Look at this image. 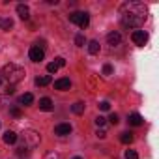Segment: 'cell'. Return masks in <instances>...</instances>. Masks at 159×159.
<instances>
[{
  "label": "cell",
  "instance_id": "20",
  "mask_svg": "<svg viewBox=\"0 0 159 159\" xmlns=\"http://www.w3.org/2000/svg\"><path fill=\"white\" fill-rule=\"evenodd\" d=\"M10 114H11L13 118H21L23 111H21V107H10Z\"/></svg>",
  "mask_w": 159,
  "mask_h": 159
},
{
  "label": "cell",
  "instance_id": "13",
  "mask_svg": "<svg viewBox=\"0 0 159 159\" xmlns=\"http://www.w3.org/2000/svg\"><path fill=\"white\" fill-rule=\"evenodd\" d=\"M4 142H6V144H15V142H17V133L6 131V133H4Z\"/></svg>",
  "mask_w": 159,
  "mask_h": 159
},
{
  "label": "cell",
  "instance_id": "34",
  "mask_svg": "<svg viewBox=\"0 0 159 159\" xmlns=\"http://www.w3.org/2000/svg\"><path fill=\"white\" fill-rule=\"evenodd\" d=\"M73 159H83V157H73Z\"/></svg>",
  "mask_w": 159,
  "mask_h": 159
},
{
  "label": "cell",
  "instance_id": "33",
  "mask_svg": "<svg viewBox=\"0 0 159 159\" xmlns=\"http://www.w3.org/2000/svg\"><path fill=\"white\" fill-rule=\"evenodd\" d=\"M0 86H2V77H0Z\"/></svg>",
  "mask_w": 159,
  "mask_h": 159
},
{
  "label": "cell",
  "instance_id": "22",
  "mask_svg": "<svg viewBox=\"0 0 159 159\" xmlns=\"http://www.w3.org/2000/svg\"><path fill=\"white\" fill-rule=\"evenodd\" d=\"M125 159H139V153L135 150H127L125 152Z\"/></svg>",
  "mask_w": 159,
  "mask_h": 159
},
{
  "label": "cell",
  "instance_id": "19",
  "mask_svg": "<svg viewBox=\"0 0 159 159\" xmlns=\"http://www.w3.org/2000/svg\"><path fill=\"white\" fill-rule=\"evenodd\" d=\"M120 140H122L124 144H131V142H133V133H129V131H124V133L120 135Z\"/></svg>",
  "mask_w": 159,
  "mask_h": 159
},
{
  "label": "cell",
  "instance_id": "10",
  "mask_svg": "<svg viewBox=\"0 0 159 159\" xmlns=\"http://www.w3.org/2000/svg\"><path fill=\"white\" fill-rule=\"evenodd\" d=\"M17 15H19L21 19H28V17H30V10H28V6L19 4V6H17Z\"/></svg>",
  "mask_w": 159,
  "mask_h": 159
},
{
  "label": "cell",
  "instance_id": "32",
  "mask_svg": "<svg viewBox=\"0 0 159 159\" xmlns=\"http://www.w3.org/2000/svg\"><path fill=\"white\" fill-rule=\"evenodd\" d=\"M4 105H6V98H4V96H0V109H2Z\"/></svg>",
  "mask_w": 159,
  "mask_h": 159
},
{
  "label": "cell",
  "instance_id": "16",
  "mask_svg": "<svg viewBox=\"0 0 159 159\" xmlns=\"http://www.w3.org/2000/svg\"><path fill=\"white\" fill-rule=\"evenodd\" d=\"M0 28H2V30H10V28H13V21H11V19L0 17Z\"/></svg>",
  "mask_w": 159,
  "mask_h": 159
},
{
  "label": "cell",
  "instance_id": "4",
  "mask_svg": "<svg viewBox=\"0 0 159 159\" xmlns=\"http://www.w3.org/2000/svg\"><path fill=\"white\" fill-rule=\"evenodd\" d=\"M23 139H25V146L26 148H36L39 144V133L34 131V129H26L23 133Z\"/></svg>",
  "mask_w": 159,
  "mask_h": 159
},
{
  "label": "cell",
  "instance_id": "31",
  "mask_svg": "<svg viewBox=\"0 0 159 159\" xmlns=\"http://www.w3.org/2000/svg\"><path fill=\"white\" fill-rule=\"evenodd\" d=\"M96 135H98L99 139H105V137H107V131H105V129H99V127H98V133H96Z\"/></svg>",
  "mask_w": 159,
  "mask_h": 159
},
{
  "label": "cell",
  "instance_id": "7",
  "mask_svg": "<svg viewBox=\"0 0 159 159\" xmlns=\"http://www.w3.org/2000/svg\"><path fill=\"white\" fill-rule=\"evenodd\" d=\"M107 41H109L111 47H118V45L122 43V36H120L118 32H111V34L107 36Z\"/></svg>",
  "mask_w": 159,
  "mask_h": 159
},
{
  "label": "cell",
  "instance_id": "17",
  "mask_svg": "<svg viewBox=\"0 0 159 159\" xmlns=\"http://www.w3.org/2000/svg\"><path fill=\"white\" fill-rule=\"evenodd\" d=\"M88 52H90V54H98V52H99V43H98L96 39H92V41L88 43Z\"/></svg>",
  "mask_w": 159,
  "mask_h": 159
},
{
  "label": "cell",
  "instance_id": "3",
  "mask_svg": "<svg viewBox=\"0 0 159 159\" xmlns=\"http://www.w3.org/2000/svg\"><path fill=\"white\" fill-rule=\"evenodd\" d=\"M69 21L77 26H81V28H86L90 25V15L86 11H75V13L69 15Z\"/></svg>",
  "mask_w": 159,
  "mask_h": 159
},
{
  "label": "cell",
  "instance_id": "28",
  "mask_svg": "<svg viewBox=\"0 0 159 159\" xmlns=\"http://www.w3.org/2000/svg\"><path fill=\"white\" fill-rule=\"evenodd\" d=\"M54 64H56V66H58V67H64V66H66V60H64V58H62V56H58V58H56V60H54Z\"/></svg>",
  "mask_w": 159,
  "mask_h": 159
},
{
  "label": "cell",
  "instance_id": "21",
  "mask_svg": "<svg viewBox=\"0 0 159 159\" xmlns=\"http://www.w3.org/2000/svg\"><path fill=\"white\" fill-rule=\"evenodd\" d=\"M84 43H86L84 36H81V34H79V36L75 38V45H77V47H84Z\"/></svg>",
  "mask_w": 159,
  "mask_h": 159
},
{
  "label": "cell",
  "instance_id": "11",
  "mask_svg": "<svg viewBox=\"0 0 159 159\" xmlns=\"http://www.w3.org/2000/svg\"><path fill=\"white\" fill-rule=\"evenodd\" d=\"M39 109L45 111V112L52 111V101H51L49 98H41V99H39Z\"/></svg>",
  "mask_w": 159,
  "mask_h": 159
},
{
  "label": "cell",
  "instance_id": "27",
  "mask_svg": "<svg viewBox=\"0 0 159 159\" xmlns=\"http://www.w3.org/2000/svg\"><path fill=\"white\" fill-rule=\"evenodd\" d=\"M4 92H6V94H8V96H11V94H15V84H8V86H6V90H4Z\"/></svg>",
  "mask_w": 159,
  "mask_h": 159
},
{
  "label": "cell",
  "instance_id": "6",
  "mask_svg": "<svg viewBox=\"0 0 159 159\" xmlns=\"http://www.w3.org/2000/svg\"><path fill=\"white\" fill-rule=\"evenodd\" d=\"M28 56H30L32 62H41V60L45 58V51H43L41 47H32L30 52H28Z\"/></svg>",
  "mask_w": 159,
  "mask_h": 159
},
{
  "label": "cell",
  "instance_id": "29",
  "mask_svg": "<svg viewBox=\"0 0 159 159\" xmlns=\"http://www.w3.org/2000/svg\"><path fill=\"white\" fill-rule=\"evenodd\" d=\"M99 109H101V111H109V109H111V103H109V101H101V103H99Z\"/></svg>",
  "mask_w": 159,
  "mask_h": 159
},
{
  "label": "cell",
  "instance_id": "24",
  "mask_svg": "<svg viewBox=\"0 0 159 159\" xmlns=\"http://www.w3.org/2000/svg\"><path fill=\"white\" fill-rule=\"evenodd\" d=\"M105 122H107V120H105L103 116H98V118H96V125H98L99 129H103V127H105Z\"/></svg>",
  "mask_w": 159,
  "mask_h": 159
},
{
  "label": "cell",
  "instance_id": "26",
  "mask_svg": "<svg viewBox=\"0 0 159 159\" xmlns=\"http://www.w3.org/2000/svg\"><path fill=\"white\" fill-rule=\"evenodd\" d=\"M26 153H28V148H26V146H19V148H17V155L23 157V155H26Z\"/></svg>",
  "mask_w": 159,
  "mask_h": 159
},
{
  "label": "cell",
  "instance_id": "5",
  "mask_svg": "<svg viewBox=\"0 0 159 159\" xmlns=\"http://www.w3.org/2000/svg\"><path fill=\"white\" fill-rule=\"evenodd\" d=\"M131 39H133V43H135V45L142 47V45L148 41V34H146L144 30H135V32L131 34Z\"/></svg>",
  "mask_w": 159,
  "mask_h": 159
},
{
  "label": "cell",
  "instance_id": "1",
  "mask_svg": "<svg viewBox=\"0 0 159 159\" xmlns=\"http://www.w3.org/2000/svg\"><path fill=\"white\" fill-rule=\"evenodd\" d=\"M146 8L140 2H127L120 10V21L125 28H140L146 21Z\"/></svg>",
  "mask_w": 159,
  "mask_h": 159
},
{
  "label": "cell",
  "instance_id": "8",
  "mask_svg": "<svg viewBox=\"0 0 159 159\" xmlns=\"http://www.w3.org/2000/svg\"><path fill=\"white\" fill-rule=\"evenodd\" d=\"M69 133H71V125H69V124H58V125L54 127V135L64 137V135H69Z\"/></svg>",
  "mask_w": 159,
  "mask_h": 159
},
{
  "label": "cell",
  "instance_id": "14",
  "mask_svg": "<svg viewBox=\"0 0 159 159\" xmlns=\"http://www.w3.org/2000/svg\"><path fill=\"white\" fill-rule=\"evenodd\" d=\"M51 81H52L51 75H43V77H38L36 79V84L38 86H47V84H51Z\"/></svg>",
  "mask_w": 159,
  "mask_h": 159
},
{
  "label": "cell",
  "instance_id": "9",
  "mask_svg": "<svg viewBox=\"0 0 159 159\" xmlns=\"http://www.w3.org/2000/svg\"><path fill=\"white\" fill-rule=\"evenodd\" d=\"M69 86H71V81L69 79H58V81H54V88L56 90H69Z\"/></svg>",
  "mask_w": 159,
  "mask_h": 159
},
{
  "label": "cell",
  "instance_id": "12",
  "mask_svg": "<svg viewBox=\"0 0 159 159\" xmlns=\"http://www.w3.org/2000/svg\"><path fill=\"white\" fill-rule=\"evenodd\" d=\"M131 125H135V127H139V125H142V116L140 114H137V112H133L131 116H129V120H127Z\"/></svg>",
  "mask_w": 159,
  "mask_h": 159
},
{
  "label": "cell",
  "instance_id": "25",
  "mask_svg": "<svg viewBox=\"0 0 159 159\" xmlns=\"http://www.w3.org/2000/svg\"><path fill=\"white\" fill-rule=\"evenodd\" d=\"M109 122H111V124H112V125H116V124H118V122H120V118H118V114H114V112H112V114H111V116H109Z\"/></svg>",
  "mask_w": 159,
  "mask_h": 159
},
{
  "label": "cell",
  "instance_id": "2",
  "mask_svg": "<svg viewBox=\"0 0 159 159\" xmlns=\"http://www.w3.org/2000/svg\"><path fill=\"white\" fill-rule=\"evenodd\" d=\"M0 77H2V81H8V84H15V83L23 81L25 69L15 66V64H6L2 69H0Z\"/></svg>",
  "mask_w": 159,
  "mask_h": 159
},
{
  "label": "cell",
  "instance_id": "30",
  "mask_svg": "<svg viewBox=\"0 0 159 159\" xmlns=\"http://www.w3.org/2000/svg\"><path fill=\"white\" fill-rule=\"evenodd\" d=\"M111 73H112V66H109V64L103 66V75H111Z\"/></svg>",
  "mask_w": 159,
  "mask_h": 159
},
{
  "label": "cell",
  "instance_id": "23",
  "mask_svg": "<svg viewBox=\"0 0 159 159\" xmlns=\"http://www.w3.org/2000/svg\"><path fill=\"white\" fill-rule=\"evenodd\" d=\"M58 69H60V67H58V66H56L54 62H51V64H47V71H49V73H56Z\"/></svg>",
  "mask_w": 159,
  "mask_h": 159
},
{
  "label": "cell",
  "instance_id": "15",
  "mask_svg": "<svg viewBox=\"0 0 159 159\" xmlns=\"http://www.w3.org/2000/svg\"><path fill=\"white\" fill-rule=\"evenodd\" d=\"M71 111H73V114H83L84 112V103H81V101L73 103L71 105Z\"/></svg>",
  "mask_w": 159,
  "mask_h": 159
},
{
  "label": "cell",
  "instance_id": "18",
  "mask_svg": "<svg viewBox=\"0 0 159 159\" xmlns=\"http://www.w3.org/2000/svg\"><path fill=\"white\" fill-rule=\"evenodd\" d=\"M19 101H21L23 105H32V103H34V96H32L30 92H26L25 96H21V99H19Z\"/></svg>",
  "mask_w": 159,
  "mask_h": 159
}]
</instances>
